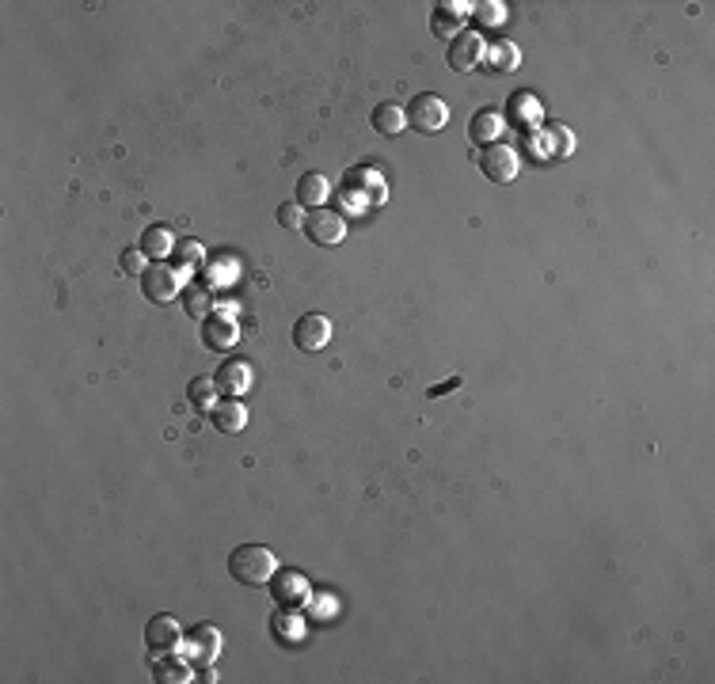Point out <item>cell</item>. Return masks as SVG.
<instances>
[{
  "instance_id": "cell-16",
  "label": "cell",
  "mask_w": 715,
  "mask_h": 684,
  "mask_svg": "<svg viewBox=\"0 0 715 684\" xmlns=\"http://www.w3.org/2000/svg\"><path fill=\"white\" fill-rule=\"evenodd\" d=\"M183 312H187L191 320H198V323H206L210 316H213V297H210V289L206 286H183Z\"/></svg>"
},
{
  "instance_id": "cell-17",
  "label": "cell",
  "mask_w": 715,
  "mask_h": 684,
  "mask_svg": "<svg viewBox=\"0 0 715 684\" xmlns=\"http://www.w3.org/2000/svg\"><path fill=\"white\" fill-rule=\"evenodd\" d=\"M468 137L475 141V145H494L503 137V115H494V110H480V115H472V122H468Z\"/></svg>"
},
{
  "instance_id": "cell-24",
  "label": "cell",
  "mask_w": 715,
  "mask_h": 684,
  "mask_svg": "<svg viewBox=\"0 0 715 684\" xmlns=\"http://www.w3.org/2000/svg\"><path fill=\"white\" fill-rule=\"evenodd\" d=\"M274 217H278V225H282V229H289V232L305 225V210L297 206V201H282L278 213H274Z\"/></svg>"
},
{
  "instance_id": "cell-9",
  "label": "cell",
  "mask_w": 715,
  "mask_h": 684,
  "mask_svg": "<svg viewBox=\"0 0 715 684\" xmlns=\"http://www.w3.org/2000/svg\"><path fill=\"white\" fill-rule=\"evenodd\" d=\"M210 422L217 434H240L248 426V407L240 403V396H225L210 407Z\"/></svg>"
},
{
  "instance_id": "cell-13",
  "label": "cell",
  "mask_w": 715,
  "mask_h": 684,
  "mask_svg": "<svg viewBox=\"0 0 715 684\" xmlns=\"http://www.w3.org/2000/svg\"><path fill=\"white\" fill-rule=\"evenodd\" d=\"M213 384H217V392H225V396H244L251 388V365L248 361H225L221 369H217Z\"/></svg>"
},
{
  "instance_id": "cell-21",
  "label": "cell",
  "mask_w": 715,
  "mask_h": 684,
  "mask_svg": "<svg viewBox=\"0 0 715 684\" xmlns=\"http://www.w3.org/2000/svg\"><path fill=\"white\" fill-rule=\"evenodd\" d=\"M487 61H491V69H499V72H514L518 61H522V53H518L514 42H494L487 50Z\"/></svg>"
},
{
  "instance_id": "cell-23",
  "label": "cell",
  "mask_w": 715,
  "mask_h": 684,
  "mask_svg": "<svg viewBox=\"0 0 715 684\" xmlns=\"http://www.w3.org/2000/svg\"><path fill=\"white\" fill-rule=\"evenodd\" d=\"M172 255H175V267H183V270H191V267H198L202 258H206V251H202L198 239H179Z\"/></svg>"
},
{
  "instance_id": "cell-25",
  "label": "cell",
  "mask_w": 715,
  "mask_h": 684,
  "mask_svg": "<svg viewBox=\"0 0 715 684\" xmlns=\"http://www.w3.org/2000/svg\"><path fill=\"white\" fill-rule=\"evenodd\" d=\"M475 23H480V27H499L503 23V5H499V0H487V5H475Z\"/></svg>"
},
{
  "instance_id": "cell-6",
  "label": "cell",
  "mask_w": 715,
  "mask_h": 684,
  "mask_svg": "<svg viewBox=\"0 0 715 684\" xmlns=\"http://www.w3.org/2000/svg\"><path fill=\"white\" fill-rule=\"evenodd\" d=\"M293 342H297V350H305V354H316V350L332 342V320L320 316V312H308V316L293 323Z\"/></svg>"
},
{
  "instance_id": "cell-4",
  "label": "cell",
  "mask_w": 715,
  "mask_h": 684,
  "mask_svg": "<svg viewBox=\"0 0 715 684\" xmlns=\"http://www.w3.org/2000/svg\"><path fill=\"white\" fill-rule=\"evenodd\" d=\"M484 58H487V42H484L480 31H461L456 39H449L446 61H449L453 72H472V69H480Z\"/></svg>"
},
{
  "instance_id": "cell-8",
  "label": "cell",
  "mask_w": 715,
  "mask_h": 684,
  "mask_svg": "<svg viewBox=\"0 0 715 684\" xmlns=\"http://www.w3.org/2000/svg\"><path fill=\"white\" fill-rule=\"evenodd\" d=\"M179 642H183V627L175 623V616L160 613L145 623V646H149L153 654H172Z\"/></svg>"
},
{
  "instance_id": "cell-7",
  "label": "cell",
  "mask_w": 715,
  "mask_h": 684,
  "mask_svg": "<svg viewBox=\"0 0 715 684\" xmlns=\"http://www.w3.org/2000/svg\"><path fill=\"white\" fill-rule=\"evenodd\" d=\"M518 168H522V160L510 145H487V149L480 153V172L491 183H510L518 175Z\"/></svg>"
},
{
  "instance_id": "cell-3",
  "label": "cell",
  "mask_w": 715,
  "mask_h": 684,
  "mask_svg": "<svg viewBox=\"0 0 715 684\" xmlns=\"http://www.w3.org/2000/svg\"><path fill=\"white\" fill-rule=\"evenodd\" d=\"M305 236L313 239L316 248H335V244H343V236H346V220L335 213V210H308L305 213Z\"/></svg>"
},
{
  "instance_id": "cell-14",
  "label": "cell",
  "mask_w": 715,
  "mask_h": 684,
  "mask_svg": "<svg viewBox=\"0 0 715 684\" xmlns=\"http://www.w3.org/2000/svg\"><path fill=\"white\" fill-rule=\"evenodd\" d=\"M137 248H141V255L145 258H156V263H164L172 251H175V239H172V232L164 229V225H149L141 232V239H137Z\"/></svg>"
},
{
  "instance_id": "cell-20",
  "label": "cell",
  "mask_w": 715,
  "mask_h": 684,
  "mask_svg": "<svg viewBox=\"0 0 715 684\" xmlns=\"http://www.w3.org/2000/svg\"><path fill=\"white\" fill-rule=\"evenodd\" d=\"M187 403L194 407V411H210V407L217 403V384L206 380V377H194L187 384Z\"/></svg>"
},
{
  "instance_id": "cell-27",
  "label": "cell",
  "mask_w": 715,
  "mask_h": 684,
  "mask_svg": "<svg viewBox=\"0 0 715 684\" xmlns=\"http://www.w3.org/2000/svg\"><path fill=\"white\" fill-rule=\"evenodd\" d=\"M533 115H541L537 99L533 96H518V118H533Z\"/></svg>"
},
{
  "instance_id": "cell-1",
  "label": "cell",
  "mask_w": 715,
  "mask_h": 684,
  "mask_svg": "<svg viewBox=\"0 0 715 684\" xmlns=\"http://www.w3.org/2000/svg\"><path fill=\"white\" fill-rule=\"evenodd\" d=\"M274 570H278V559H274V551L267 544H240L229 556V575L251 589L267 586L274 578Z\"/></svg>"
},
{
  "instance_id": "cell-5",
  "label": "cell",
  "mask_w": 715,
  "mask_h": 684,
  "mask_svg": "<svg viewBox=\"0 0 715 684\" xmlns=\"http://www.w3.org/2000/svg\"><path fill=\"white\" fill-rule=\"evenodd\" d=\"M141 293L153 305H168V301H175V293H183V282L175 278V270L168 263H153L141 274Z\"/></svg>"
},
{
  "instance_id": "cell-2",
  "label": "cell",
  "mask_w": 715,
  "mask_h": 684,
  "mask_svg": "<svg viewBox=\"0 0 715 684\" xmlns=\"http://www.w3.org/2000/svg\"><path fill=\"white\" fill-rule=\"evenodd\" d=\"M403 118H408L411 129L419 134H437L446 122H449V107L442 96H434V91H423V96H415L411 107L403 110Z\"/></svg>"
},
{
  "instance_id": "cell-11",
  "label": "cell",
  "mask_w": 715,
  "mask_h": 684,
  "mask_svg": "<svg viewBox=\"0 0 715 684\" xmlns=\"http://www.w3.org/2000/svg\"><path fill=\"white\" fill-rule=\"evenodd\" d=\"M472 5H449V0H442V5H434V15H430V31L437 34V39H456L461 34V23H465V12Z\"/></svg>"
},
{
  "instance_id": "cell-18",
  "label": "cell",
  "mask_w": 715,
  "mask_h": 684,
  "mask_svg": "<svg viewBox=\"0 0 715 684\" xmlns=\"http://www.w3.org/2000/svg\"><path fill=\"white\" fill-rule=\"evenodd\" d=\"M370 122H373L377 134H384V137H392V134H400V129L408 126V118H403V110H400L396 103H377L373 115H370Z\"/></svg>"
},
{
  "instance_id": "cell-19",
  "label": "cell",
  "mask_w": 715,
  "mask_h": 684,
  "mask_svg": "<svg viewBox=\"0 0 715 684\" xmlns=\"http://www.w3.org/2000/svg\"><path fill=\"white\" fill-rule=\"evenodd\" d=\"M153 677H156L160 684H187V680H191V670H187V661L168 658V654H156V661H153Z\"/></svg>"
},
{
  "instance_id": "cell-10",
  "label": "cell",
  "mask_w": 715,
  "mask_h": 684,
  "mask_svg": "<svg viewBox=\"0 0 715 684\" xmlns=\"http://www.w3.org/2000/svg\"><path fill=\"white\" fill-rule=\"evenodd\" d=\"M187 651H191V658H194V661L210 665L217 654H221V632H217L213 623H198V627H191V632H187Z\"/></svg>"
},
{
  "instance_id": "cell-12",
  "label": "cell",
  "mask_w": 715,
  "mask_h": 684,
  "mask_svg": "<svg viewBox=\"0 0 715 684\" xmlns=\"http://www.w3.org/2000/svg\"><path fill=\"white\" fill-rule=\"evenodd\" d=\"M327 191H332L327 175L305 172V175L297 179V187H293V201H297V206H308V210H320L324 201H327Z\"/></svg>"
},
{
  "instance_id": "cell-26",
  "label": "cell",
  "mask_w": 715,
  "mask_h": 684,
  "mask_svg": "<svg viewBox=\"0 0 715 684\" xmlns=\"http://www.w3.org/2000/svg\"><path fill=\"white\" fill-rule=\"evenodd\" d=\"M118 270H122V274H130V278H141V274H145V255H141V248L122 251V258H118Z\"/></svg>"
},
{
  "instance_id": "cell-22",
  "label": "cell",
  "mask_w": 715,
  "mask_h": 684,
  "mask_svg": "<svg viewBox=\"0 0 715 684\" xmlns=\"http://www.w3.org/2000/svg\"><path fill=\"white\" fill-rule=\"evenodd\" d=\"M305 594H308V589H305V578H301V575H293V570H286V575H278V586H274V597H278L282 604L301 601Z\"/></svg>"
},
{
  "instance_id": "cell-15",
  "label": "cell",
  "mask_w": 715,
  "mask_h": 684,
  "mask_svg": "<svg viewBox=\"0 0 715 684\" xmlns=\"http://www.w3.org/2000/svg\"><path fill=\"white\" fill-rule=\"evenodd\" d=\"M236 339H240V331H236V323L225 320V316H210L206 323H202V342H206L210 350H229V346H236Z\"/></svg>"
}]
</instances>
